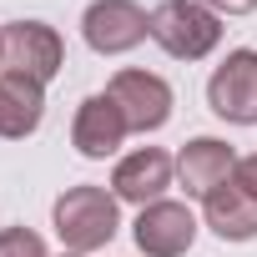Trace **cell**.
Returning a JSON list of instances; mask_svg holds the SVG:
<instances>
[{
	"label": "cell",
	"mask_w": 257,
	"mask_h": 257,
	"mask_svg": "<svg viewBox=\"0 0 257 257\" xmlns=\"http://www.w3.org/2000/svg\"><path fill=\"white\" fill-rule=\"evenodd\" d=\"M202 217H207V227H212L222 242H252V237H257V197H252L247 187H237V182L217 187V192L202 202Z\"/></svg>",
	"instance_id": "7c38bea8"
},
{
	"label": "cell",
	"mask_w": 257,
	"mask_h": 257,
	"mask_svg": "<svg viewBox=\"0 0 257 257\" xmlns=\"http://www.w3.org/2000/svg\"><path fill=\"white\" fill-rule=\"evenodd\" d=\"M207 106L232 126H257V51H227L207 81Z\"/></svg>",
	"instance_id": "5b68a950"
},
{
	"label": "cell",
	"mask_w": 257,
	"mask_h": 257,
	"mask_svg": "<svg viewBox=\"0 0 257 257\" xmlns=\"http://www.w3.org/2000/svg\"><path fill=\"white\" fill-rule=\"evenodd\" d=\"M132 137V126H126L121 106L101 91V96H86L76 106V121H71V147L86 157V162H106L121 152V142Z\"/></svg>",
	"instance_id": "9c48e42d"
},
{
	"label": "cell",
	"mask_w": 257,
	"mask_h": 257,
	"mask_svg": "<svg viewBox=\"0 0 257 257\" xmlns=\"http://www.w3.org/2000/svg\"><path fill=\"white\" fill-rule=\"evenodd\" d=\"M51 227L66 242V252L91 257V252H101L116 237L121 212H116V197L106 187H66L56 197V207H51Z\"/></svg>",
	"instance_id": "6da1fadb"
},
{
	"label": "cell",
	"mask_w": 257,
	"mask_h": 257,
	"mask_svg": "<svg viewBox=\"0 0 257 257\" xmlns=\"http://www.w3.org/2000/svg\"><path fill=\"white\" fill-rule=\"evenodd\" d=\"M152 41L172 61H207L222 46V16H212L202 0H162L152 11Z\"/></svg>",
	"instance_id": "7a4b0ae2"
},
{
	"label": "cell",
	"mask_w": 257,
	"mask_h": 257,
	"mask_svg": "<svg viewBox=\"0 0 257 257\" xmlns=\"http://www.w3.org/2000/svg\"><path fill=\"white\" fill-rule=\"evenodd\" d=\"M132 242L147 252V257H187L192 242H197V217L187 202H152L137 212L132 222Z\"/></svg>",
	"instance_id": "ba28073f"
},
{
	"label": "cell",
	"mask_w": 257,
	"mask_h": 257,
	"mask_svg": "<svg viewBox=\"0 0 257 257\" xmlns=\"http://www.w3.org/2000/svg\"><path fill=\"white\" fill-rule=\"evenodd\" d=\"M177 177V157L162 152V147H137V152H126L111 172V197L116 202H132L137 212L162 202V192L172 187Z\"/></svg>",
	"instance_id": "52a82bcc"
},
{
	"label": "cell",
	"mask_w": 257,
	"mask_h": 257,
	"mask_svg": "<svg viewBox=\"0 0 257 257\" xmlns=\"http://www.w3.org/2000/svg\"><path fill=\"white\" fill-rule=\"evenodd\" d=\"M232 182H237V187H247V192H252V197H257V152H252V157H242V162H237V177H232Z\"/></svg>",
	"instance_id": "9a60e30c"
},
{
	"label": "cell",
	"mask_w": 257,
	"mask_h": 257,
	"mask_svg": "<svg viewBox=\"0 0 257 257\" xmlns=\"http://www.w3.org/2000/svg\"><path fill=\"white\" fill-rule=\"evenodd\" d=\"M237 152L222 142V137H192L182 152H177V177H182V187H187V197H212L217 187H227L232 177H237Z\"/></svg>",
	"instance_id": "30bf717a"
},
{
	"label": "cell",
	"mask_w": 257,
	"mask_h": 257,
	"mask_svg": "<svg viewBox=\"0 0 257 257\" xmlns=\"http://www.w3.org/2000/svg\"><path fill=\"white\" fill-rule=\"evenodd\" d=\"M0 257H51V252H46L41 232H31V227H6V232H0Z\"/></svg>",
	"instance_id": "4fadbf2b"
},
{
	"label": "cell",
	"mask_w": 257,
	"mask_h": 257,
	"mask_svg": "<svg viewBox=\"0 0 257 257\" xmlns=\"http://www.w3.org/2000/svg\"><path fill=\"white\" fill-rule=\"evenodd\" d=\"M41 116H46V86L0 71V137H6V142L36 137Z\"/></svg>",
	"instance_id": "8fae6325"
},
{
	"label": "cell",
	"mask_w": 257,
	"mask_h": 257,
	"mask_svg": "<svg viewBox=\"0 0 257 257\" xmlns=\"http://www.w3.org/2000/svg\"><path fill=\"white\" fill-rule=\"evenodd\" d=\"M202 6H207L212 16H252L257 0H202Z\"/></svg>",
	"instance_id": "5bb4252c"
},
{
	"label": "cell",
	"mask_w": 257,
	"mask_h": 257,
	"mask_svg": "<svg viewBox=\"0 0 257 257\" xmlns=\"http://www.w3.org/2000/svg\"><path fill=\"white\" fill-rule=\"evenodd\" d=\"M81 36L96 56H126L152 36V16L137 0H91L81 16Z\"/></svg>",
	"instance_id": "277c9868"
},
{
	"label": "cell",
	"mask_w": 257,
	"mask_h": 257,
	"mask_svg": "<svg viewBox=\"0 0 257 257\" xmlns=\"http://www.w3.org/2000/svg\"><path fill=\"white\" fill-rule=\"evenodd\" d=\"M66 257H76V252H66Z\"/></svg>",
	"instance_id": "2e32d148"
},
{
	"label": "cell",
	"mask_w": 257,
	"mask_h": 257,
	"mask_svg": "<svg viewBox=\"0 0 257 257\" xmlns=\"http://www.w3.org/2000/svg\"><path fill=\"white\" fill-rule=\"evenodd\" d=\"M66 66V46L56 36V26L46 21H11L0 26V71L26 76V81H56Z\"/></svg>",
	"instance_id": "3957f363"
},
{
	"label": "cell",
	"mask_w": 257,
	"mask_h": 257,
	"mask_svg": "<svg viewBox=\"0 0 257 257\" xmlns=\"http://www.w3.org/2000/svg\"><path fill=\"white\" fill-rule=\"evenodd\" d=\"M106 96L121 106L126 126H132V132H142V137H147V132H162V126L172 121V86H167L157 71H137V66H126V71L111 76Z\"/></svg>",
	"instance_id": "8992f818"
}]
</instances>
